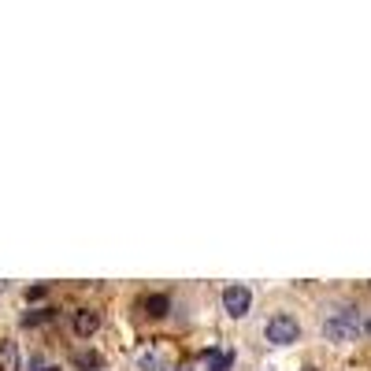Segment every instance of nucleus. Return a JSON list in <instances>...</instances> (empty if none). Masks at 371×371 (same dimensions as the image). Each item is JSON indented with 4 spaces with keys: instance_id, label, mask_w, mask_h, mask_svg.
I'll return each instance as SVG.
<instances>
[{
    "instance_id": "nucleus-1",
    "label": "nucleus",
    "mask_w": 371,
    "mask_h": 371,
    "mask_svg": "<svg viewBox=\"0 0 371 371\" xmlns=\"http://www.w3.org/2000/svg\"><path fill=\"white\" fill-rule=\"evenodd\" d=\"M360 334V319H357V312H334L327 323H323V338L327 342H349V338H357Z\"/></svg>"
},
{
    "instance_id": "nucleus-2",
    "label": "nucleus",
    "mask_w": 371,
    "mask_h": 371,
    "mask_svg": "<svg viewBox=\"0 0 371 371\" xmlns=\"http://www.w3.org/2000/svg\"><path fill=\"white\" fill-rule=\"evenodd\" d=\"M264 334H267L271 345H294L297 338H301V323H297L294 316H271L267 327H264Z\"/></svg>"
},
{
    "instance_id": "nucleus-3",
    "label": "nucleus",
    "mask_w": 371,
    "mask_h": 371,
    "mask_svg": "<svg viewBox=\"0 0 371 371\" xmlns=\"http://www.w3.org/2000/svg\"><path fill=\"white\" fill-rule=\"evenodd\" d=\"M223 309H227L234 319H241V316L253 309V289H249V286H241V282L227 286V289H223Z\"/></svg>"
},
{
    "instance_id": "nucleus-4",
    "label": "nucleus",
    "mask_w": 371,
    "mask_h": 371,
    "mask_svg": "<svg viewBox=\"0 0 371 371\" xmlns=\"http://www.w3.org/2000/svg\"><path fill=\"white\" fill-rule=\"evenodd\" d=\"M231 353L227 349H204L201 353V371H227L231 367Z\"/></svg>"
},
{
    "instance_id": "nucleus-5",
    "label": "nucleus",
    "mask_w": 371,
    "mask_h": 371,
    "mask_svg": "<svg viewBox=\"0 0 371 371\" xmlns=\"http://www.w3.org/2000/svg\"><path fill=\"white\" fill-rule=\"evenodd\" d=\"M96 327H101V316H96L93 309L74 312V334H78V338H89V334H96Z\"/></svg>"
},
{
    "instance_id": "nucleus-6",
    "label": "nucleus",
    "mask_w": 371,
    "mask_h": 371,
    "mask_svg": "<svg viewBox=\"0 0 371 371\" xmlns=\"http://www.w3.org/2000/svg\"><path fill=\"white\" fill-rule=\"evenodd\" d=\"M0 371H19V345L0 342Z\"/></svg>"
},
{
    "instance_id": "nucleus-7",
    "label": "nucleus",
    "mask_w": 371,
    "mask_h": 371,
    "mask_svg": "<svg viewBox=\"0 0 371 371\" xmlns=\"http://www.w3.org/2000/svg\"><path fill=\"white\" fill-rule=\"evenodd\" d=\"M167 309H171V301L164 297V294H156V297H145V312H149V316H167Z\"/></svg>"
},
{
    "instance_id": "nucleus-8",
    "label": "nucleus",
    "mask_w": 371,
    "mask_h": 371,
    "mask_svg": "<svg viewBox=\"0 0 371 371\" xmlns=\"http://www.w3.org/2000/svg\"><path fill=\"white\" fill-rule=\"evenodd\" d=\"M45 319H52V309H41V312H26V316H23V323H26V327H34V323H45Z\"/></svg>"
},
{
    "instance_id": "nucleus-9",
    "label": "nucleus",
    "mask_w": 371,
    "mask_h": 371,
    "mask_svg": "<svg viewBox=\"0 0 371 371\" xmlns=\"http://www.w3.org/2000/svg\"><path fill=\"white\" fill-rule=\"evenodd\" d=\"M78 364H82V367H101L104 357H101V353H78Z\"/></svg>"
},
{
    "instance_id": "nucleus-10",
    "label": "nucleus",
    "mask_w": 371,
    "mask_h": 371,
    "mask_svg": "<svg viewBox=\"0 0 371 371\" xmlns=\"http://www.w3.org/2000/svg\"><path fill=\"white\" fill-rule=\"evenodd\" d=\"M45 297V286H30L26 289V301H41Z\"/></svg>"
},
{
    "instance_id": "nucleus-11",
    "label": "nucleus",
    "mask_w": 371,
    "mask_h": 371,
    "mask_svg": "<svg viewBox=\"0 0 371 371\" xmlns=\"http://www.w3.org/2000/svg\"><path fill=\"white\" fill-rule=\"evenodd\" d=\"M38 371H60L56 364H45V367H38Z\"/></svg>"
},
{
    "instance_id": "nucleus-12",
    "label": "nucleus",
    "mask_w": 371,
    "mask_h": 371,
    "mask_svg": "<svg viewBox=\"0 0 371 371\" xmlns=\"http://www.w3.org/2000/svg\"><path fill=\"white\" fill-rule=\"evenodd\" d=\"M260 371H271V367H260Z\"/></svg>"
},
{
    "instance_id": "nucleus-13",
    "label": "nucleus",
    "mask_w": 371,
    "mask_h": 371,
    "mask_svg": "<svg viewBox=\"0 0 371 371\" xmlns=\"http://www.w3.org/2000/svg\"><path fill=\"white\" fill-rule=\"evenodd\" d=\"M367 334H371V323H367Z\"/></svg>"
},
{
    "instance_id": "nucleus-14",
    "label": "nucleus",
    "mask_w": 371,
    "mask_h": 371,
    "mask_svg": "<svg viewBox=\"0 0 371 371\" xmlns=\"http://www.w3.org/2000/svg\"><path fill=\"white\" fill-rule=\"evenodd\" d=\"M304 371H312V367H304Z\"/></svg>"
}]
</instances>
